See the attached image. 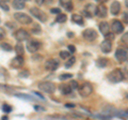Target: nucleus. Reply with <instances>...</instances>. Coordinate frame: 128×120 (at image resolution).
<instances>
[{"label": "nucleus", "instance_id": "f257e3e1", "mask_svg": "<svg viewBox=\"0 0 128 120\" xmlns=\"http://www.w3.org/2000/svg\"><path fill=\"white\" fill-rule=\"evenodd\" d=\"M108 81L110 83H113V84H118L120 82H122L124 79V73L122 72V70L120 69H115L113 71H111L109 74H108Z\"/></svg>", "mask_w": 128, "mask_h": 120}, {"label": "nucleus", "instance_id": "f03ea898", "mask_svg": "<svg viewBox=\"0 0 128 120\" xmlns=\"http://www.w3.org/2000/svg\"><path fill=\"white\" fill-rule=\"evenodd\" d=\"M38 87L40 90H42L43 92H46V93H54L56 91V88H57L54 84L51 82H41L38 83Z\"/></svg>", "mask_w": 128, "mask_h": 120}, {"label": "nucleus", "instance_id": "7ed1b4c3", "mask_svg": "<svg viewBox=\"0 0 128 120\" xmlns=\"http://www.w3.org/2000/svg\"><path fill=\"white\" fill-rule=\"evenodd\" d=\"M93 92V86L89 82H84L81 84V86H79V94L81 97H89L90 94Z\"/></svg>", "mask_w": 128, "mask_h": 120}, {"label": "nucleus", "instance_id": "20e7f679", "mask_svg": "<svg viewBox=\"0 0 128 120\" xmlns=\"http://www.w3.org/2000/svg\"><path fill=\"white\" fill-rule=\"evenodd\" d=\"M13 16L16 21L22 24V25H29V24L32 23V18L28 14L22 13V12H16V13H14Z\"/></svg>", "mask_w": 128, "mask_h": 120}, {"label": "nucleus", "instance_id": "39448f33", "mask_svg": "<svg viewBox=\"0 0 128 120\" xmlns=\"http://www.w3.org/2000/svg\"><path fill=\"white\" fill-rule=\"evenodd\" d=\"M98 37V33L97 31L92 29V28H88V29H84L82 32V38L86 40L88 42H93L95 41Z\"/></svg>", "mask_w": 128, "mask_h": 120}, {"label": "nucleus", "instance_id": "423d86ee", "mask_svg": "<svg viewBox=\"0 0 128 120\" xmlns=\"http://www.w3.org/2000/svg\"><path fill=\"white\" fill-rule=\"evenodd\" d=\"M115 59L118 62H124L128 59V48L127 47H118L115 50Z\"/></svg>", "mask_w": 128, "mask_h": 120}, {"label": "nucleus", "instance_id": "0eeeda50", "mask_svg": "<svg viewBox=\"0 0 128 120\" xmlns=\"http://www.w3.org/2000/svg\"><path fill=\"white\" fill-rule=\"evenodd\" d=\"M30 13H31V15H33L35 18H38L40 22H42V23L46 22L47 15L44 13L42 10H40L38 8H31V9H30Z\"/></svg>", "mask_w": 128, "mask_h": 120}, {"label": "nucleus", "instance_id": "6e6552de", "mask_svg": "<svg viewBox=\"0 0 128 120\" xmlns=\"http://www.w3.org/2000/svg\"><path fill=\"white\" fill-rule=\"evenodd\" d=\"M83 14L86 17H90V18L92 16H95V15H97V7L94 3H88L84 8V10H83Z\"/></svg>", "mask_w": 128, "mask_h": 120}, {"label": "nucleus", "instance_id": "1a4fd4ad", "mask_svg": "<svg viewBox=\"0 0 128 120\" xmlns=\"http://www.w3.org/2000/svg\"><path fill=\"white\" fill-rule=\"evenodd\" d=\"M14 37L19 43H20V42L26 41V40L29 39L30 38V33L25 29H18V30H16L14 32Z\"/></svg>", "mask_w": 128, "mask_h": 120}, {"label": "nucleus", "instance_id": "9d476101", "mask_svg": "<svg viewBox=\"0 0 128 120\" xmlns=\"http://www.w3.org/2000/svg\"><path fill=\"white\" fill-rule=\"evenodd\" d=\"M60 66V61L58 59H48L45 62V69L47 71H56Z\"/></svg>", "mask_w": 128, "mask_h": 120}, {"label": "nucleus", "instance_id": "9b49d317", "mask_svg": "<svg viewBox=\"0 0 128 120\" xmlns=\"http://www.w3.org/2000/svg\"><path fill=\"white\" fill-rule=\"evenodd\" d=\"M41 47V43L36 40H30L29 42L27 43V49L29 53H36Z\"/></svg>", "mask_w": 128, "mask_h": 120}, {"label": "nucleus", "instance_id": "f8f14e48", "mask_svg": "<svg viewBox=\"0 0 128 120\" xmlns=\"http://www.w3.org/2000/svg\"><path fill=\"white\" fill-rule=\"evenodd\" d=\"M110 28L112 30V33H114V34L115 33H122L124 31V26H123L122 22L118 21V19H115V21L112 22Z\"/></svg>", "mask_w": 128, "mask_h": 120}, {"label": "nucleus", "instance_id": "ddd939ff", "mask_svg": "<svg viewBox=\"0 0 128 120\" xmlns=\"http://www.w3.org/2000/svg\"><path fill=\"white\" fill-rule=\"evenodd\" d=\"M25 63V60H24L22 56H16L15 58L12 59L11 61V67L14 68V69H20Z\"/></svg>", "mask_w": 128, "mask_h": 120}, {"label": "nucleus", "instance_id": "4468645a", "mask_svg": "<svg viewBox=\"0 0 128 120\" xmlns=\"http://www.w3.org/2000/svg\"><path fill=\"white\" fill-rule=\"evenodd\" d=\"M100 49L104 54H109L112 50V43L110 41H107V40L102 41L100 43Z\"/></svg>", "mask_w": 128, "mask_h": 120}, {"label": "nucleus", "instance_id": "2eb2a0df", "mask_svg": "<svg viewBox=\"0 0 128 120\" xmlns=\"http://www.w3.org/2000/svg\"><path fill=\"white\" fill-rule=\"evenodd\" d=\"M108 14V10H107V7L104 5V3H100L98 5L97 7V16L100 17V18H105Z\"/></svg>", "mask_w": 128, "mask_h": 120}, {"label": "nucleus", "instance_id": "dca6fc26", "mask_svg": "<svg viewBox=\"0 0 128 120\" xmlns=\"http://www.w3.org/2000/svg\"><path fill=\"white\" fill-rule=\"evenodd\" d=\"M121 11V3L118 1H113L111 3V7H110V12L112 15H118Z\"/></svg>", "mask_w": 128, "mask_h": 120}, {"label": "nucleus", "instance_id": "f3484780", "mask_svg": "<svg viewBox=\"0 0 128 120\" xmlns=\"http://www.w3.org/2000/svg\"><path fill=\"white\" fill-rule=\"evenodd\" d=\"M98 28H99V31H100V33L106 35L109 33V30H110V27H109V24L107 22H100L98 25Z\"/></svg>", "mask_w": 128, "mask_h": 120}, {"label": "nucleus", "instance_id": "a211bd4d", "mask_svg": "<svg viewBox=\"0 0 128 120\" xmlns=\"http://www.w3.org/2000/svg\"><path fill=\"white\" fill-rule=\"evenodd\" d=\"M72 22L77 24V25H80V26H82L83 24H84V22H83V17L79 14H73L72 15Z\"/></svg>", "mask_w": 128, "mask_h": 120}, {"label": "nucleus", "instance_id": "6ab92c4d", "mask_svg": "<svg viewBox=\"0 0 128 120\" xmlns=\"http://www.w3.org/2000/svg\"><path fill=\"white\" fill-rule=\"evenodd\" d=\"M59 90L62 94L66 95V94H70L73 89H72L70 86H68V85H61V86H59Z\"/></svg>", "mask_w": 128, "mask_h": 120}, {"label": "nucleus", "instance_id": "aec40b11", "mask_svg": "<svg viewBox=\"0 0 128 120\" xmlns=\"http://www.w3.org/2000/svg\"><path fill=\"white\" fill-rule=\"evenodd\" d=\"M12 5H13V8L15 10H22L25 8L26 6V2L25 1H22V0H15V1L12 2Z\"/></svg>", "mask_w": 128, "mask_h": 120}, {"label": "nucleus", "instance_id": "412c9836", "mask_svg": "<svg viewBox=\"0 0 128 120\" xmlns=\"http://www.w3.org/2000/svg\"><path fill=\"white\" fill-rule=\"evenodd\" d=\"M60 5H61L64 9H65L66 11L70 12L72 10H73V2L70 1V0H66V1H60Z\"/></svg>", "mask_w": 128, "mask_h": 120}, {"label": "nucleus", "instance_id": "4be33fe9", "mask_svg": "<svg viewBox=\"0 0 128 120\" xmlns=\"http://www.w3.org/2000/svg\"><path fill=\"white\" fill-rule=\"evenodd\" d=\"M14 95L17 97V98H20L22 100H26V101H36L35 98L31 97V95H29V94H26V93H15Z\"/></svg>", "mask_w": 128, "mask_h": 120}, {"label": "nucleus", "instance_id": "5701e85b", "mask_svg": "<svg viewBox=\"0 0 128 120\" xmlns=\"http://www.w3.org/2000/svg\"><path fill=\"white\" fill-rule=\"evenodd\" d=\"M108 65V59L107 58H98L96 60V66L98 68H105Z\"/></svg>", "mask_w": 128, "mask_h": 120}, {"label": "nucleus", "instance_id": "b1692460", "mask_svg": "<svg viewBox=\"0 0 128 120\" xmlns=\"http://www.w3.org/2000/svg\"><path fill=\"white\" fill-rule=\"evenodd\" d=\"M15 51H16V54H17V56H22V55H24V46H22V43L16 44V46H15Z\"/></svg>", "mask_w": 128, "mask_h": 120}, {"label": "nucleus", "instance_id": "393cba45", "mask_svg": "<svg viewBox=\"0 0 128 120\" xmlns=\"http://www.w3.org/2000/svg\"><path fill=\"white\" fill-rule=\"evenodd\" d=\"M60 58L63 59V60L70 59V53L68 50H61L60 51Z\"/></svg>", "mask_w": 128, "mask_h": 120}, {"label": "nucleus", "instance_id": "a878e982", "mask_svg": "<svg viewBox=\"0 0 128 120\" xmlns=\"http://www.w3.org/2000/svg\"><path fill=\"white\" fill-rule=\"evenodd\" d=\"M66 15L65 14H59L57 17H56V22L59 23V24H63V23H65L66 22Z\"/></svg>", "mask_w": 128, "mask_h": 120}, {"label": "nucleus", "instance_id": "bb28decb", "mask_svg": "<svg viewBox=\"0 0 128 120\" xmlns=\"http://www.w3.org/2000/svg\"><path fill=\"white\" fill-rule=\"evenodd\" d=\"M30 75V72L28 70H22L20 72L18 73V77L19 78H28Z\"/></svg>", "mask_w": 128, "mask_h": 120}, {"label": "nucleus", "instance_id": "cd10ccee", "mask_svg": "<svg viewBox=\"0 0 128 120\" xmlns=\"http://www.w3.org/2000/svg\"><path fill=\"white\" fill-rule=\"evenodd\" d=\"M0 47H1V49H3L4 51H11L13 49L11 46V44H9V43H1L0 44Z\"/></svg>", "mask_w": 128, "mask_h": 120}, {"label": "nucleus", "instance_id": "c85d7f7f", "mask_svg": "<svg viewBox=\"0 0 128 120\" xmlns=\"http://www.w3.org/2000/svg\"><path fill=\"white\" fill-rule=\"evenodd\" d=\"M75 62H76V58L73 56V57H70V58L68 59V61L65 62V67H66V68H70L73 65H75Z\"/></svg>", "mask_w": 128, "mask_h": 120}, {"label": "nucleus", "instance_id": "c756f323", "mask_svg": "<svg viewBox=\"0 0 128 120\" xmlns=\"http://www.w3.org/2000/svg\"><path fill=\"white\" fill-rule=\"evenodd\" d=\"M73 77V75L70 73H64V74H61L59 76V79L60 81H65V79H68V78H72Z\"/></svg>", "mask_w": 128, "mask_h": 120}, {"label": "nucleus", "instance_id": "7c9ffc66", "mask_svg": "<svg viewBox=\"0 0 128 120\" xmlns=\"http://www.w3.org/2000/svg\"><path fill=\"white\" fill-rule=\"evenodd\" d=\"M0 8H1L3 11H6V12H9L10 11L9 6H8V3L4 2V1H0Z\"/></svg>", "mask_w": 128, "mask_h": 120}, {"label": "nucleus", "instance_id": "2f4dec72", "mask_svg": "<svg viewBox=\"0 0 128 120\" xmlns=\"http://www.w3.org/2000/svg\"><path fill=\"white\" fill-rule=\"evenodd\" d=\"M121 41L125 44V45H127L128 46V31L127 32H125L123 35H122V39H121Z\"/></svg>", "mask_w": 128, "mask_h": 120}, {"label": "nucleus", "instance_id": "473e14b6", "mask_svg": "<svg viewBox=\"0 0 128 120\" xmlns=\"http://www.w3.org/2000/svg\"><path fill=\"white\" fill-rule=\"evenodd\" d=\"M2 109H3V111H4L6 114H9V113H11L12 107L10 105H8V104H4V105L2 106Z\"/></svg>", "mask_w": 128, "mask_h": 120}, {"label": "nucleus", "instance_id": "72a5a7b5", "mask_svg": "<svg viewBox=\"0 0 128 120\" xmlns=\"http://www.w3.org/2000/svg\"><path fill=\"white\" fill-rule=\"evenodd\" d=\"M105 38H106V40H107V41H110V42H111L112 40L114 39V33L109 32L108 34H106V35H105Z\"/></svg>", "mask_w": 128, "mask_h": 120}, {"label": "nucleus", "instance_id": "f704fd0d", "mask_svg": "<svg viewBox=\"0 0 128 120\" xmlns=\"http://www.w3.org/2000/svg\"><path fill=\"white\" fill-rule=\"evenodd\" d=\"M122 19L125 24H128V12H124L122 15Z\"/></svg>", "mask_w": 128, "mask_h": 120}, {"label": "nucleus", "instance_id": "c9c22d12", "mask_svg": "<svg viewBox=\"0 0 128 120\" xmlns=\"http://www.w3.org/2000/svg\"><path fill=\"white\" fill-rule=\"evenodd\" d=\"M70 88L72 89H77V88H79V85H78V83L76 82V81H72L70 82Z\"/></svg>", "mask_w": 128, "mask_h": 120}, {"label": "nucleus", "instance_id": "e433bc0d", "mask_svg": "<svg viewBox=\"0 0 128 120\" xmlns=\"http://www.w3.org/2000/svg\"><path fill=\"white\" fill-rule=\"evenodd\" d=\"M50 13H52V14H61V10L59 9V8H52V9L50 10Z\"/></svg>", "mask_w": 128, "mask_h": 120}, {"label": "nucleus", "instance_id": "4c0bfd02", "mask_svg": "<svg viewBox=\"0 0 128 120\" xmlns=\"http://www.w3.org/2000/svg\"><path fill=\"white\" fill-rule=\"evenodd\" d=\"M32 32H34V33L41 32V27L40 26H34L33 28H32Z\"/></svg>", "mask_w": 128, "mask_h": 120}, {"label": "nucleus", "instance_id": "58836bf2", "mask_svg": "<svg viewBox=\"0 0 128 120\" xmlns=\"http://www.w3.org/2000/svg\"><path fill=\"white\" fill-rule=\"evenodd\" d=\"M4 37H6V31H4V29H3V28L0 27V40L4 39Z\"/></svg>", "mask_w": 128, "mask_h": 120}, {"label": "nucleus", "instance_id": "ea45409f", "mask_svg": "<svg viewBox=\"0 0 128 120\" xmlns=\"http://www.w3.org/2000/svg\"><path fill=\"white\" fill-rule=\"evenodd\" d=\"M34 109L36 110V111H45V108L42 106H40V105H35L34 106Z\"/></svg>", "mask_w": 128, "mask_h": 120}, {"label": "nucleus", "instance_id": "a19ab883", "mask_svg": "<svg viewBox=\"0 0 128 120\" xmlns=\"http://www.w3.org/2000/svg\"><path fill=\"white\" fill-rule=\"evenodd\" d=\"M68 51H70V54L76 53V47L74 45H68Z\"/></svg>", "mask_w": 128, "mask_h": 120}, {"label": "nucleus", "instance_id": "79ce46f5", "mask_svg": "<svg viewBox=\"0 0 128 120\" xmlns=\"http://www.w3.org/2000/svg\"><path fill=\"white\" fill-rule=\"evenodd\" d=\"M33 94H35V95H38V97L40 99H41V100H43V101H45V98H44V97H43V95H42L41 93H38V91H33Z\"/></svg>", "mask_w": 128, "mask_h": 120}, {"label": "nucleus", "instance_id": "37998d69", "mask_svg": "<svg viewBox=\"0 0 128 120\" xmlns=\"http://www.w3.org/2000/svg\"><path fill=\"white\" fill-rule=\"evenodd\" d=\"M124 71L126 72V73L128 74V61H126V63H125V66H124Z\"/></svg>", "mask_w": 128, "mask_h": 120}, {"label": "nucleus", "instance_id": "c03bdc74", "mask_svg": "<svg viewBox=\"0 0 128 120\" xmlns=\"http://www.w3.org/2000/svg\"><path fill=\"white\" fill-rule=\"evenodd\" d=\"M65 106L66 107H68V108H70V107H75V104H73V103H67V104H65Z\"/></svg>", "mask_w": 128, "mask_h": 120}, {"label": "nucleus", "instance_id": "a18cd8bd", "mask_svg": "<svg viewBox=\"0 0 128 120\" xmlns=\"http://www.w3.org/2000/svg\"><path fill=\"white\" fill-rule=\"evenodd\" d=\"M73 37H74V32H67V38L72 39Z\"/></svg>", "mask_w": 128, "mask_h": 120}, {"label": "nucleus", "instance_id": "49530a36", "mask_svg": "<svg viewBox=\"0 0 128 120\" xmlns=\"http://www.w3.org/2000/svg\"><path fill=\"white\" fill-rule=\"evenodd\" d=\"M124 118H128V109L124 110Z\"/></svg>", "mask_w": 128, "mask_h": 120}, {"label": "nucleus", "instance_id": "de8ad7c7", "mask_svg": "<svg viewBox=\"0 0 128 120\" xmlns=\"http://www.w3.org/2000/svg\"><path fill=\"white\" fill-rule=\"evenodd\" d=\"M6 25H8V26H10V28H14V25L13 24H11V23H6Z\"/></svg>", "mask_w": 128, "mask_h": 120}, {"label": "nucleus", "instance_id": "09e8293b", "mask_svg": "<svg viewBox=\"0 0 128 120\" xmlns=\"http://www.w3.org/2000/svg\"><path fill=\"white\" fill-rule=\"evenodd\" d=\"M1 120H9V117H8V116H3L1 118Z\"/></svg>", "mask_w": 128, "mask_h": 120}, {"label": "nucleus", "instance_id": "8fccbe9b", "mask_svg": "<svg viewBox=\"0 0 128 120\" xmlns=\"http://www.w3.org/2000/svg\"><path fill=\"white\" fill-rule=\"evenodd\" d=\"M36 3H38V6H41V5H43V3H44V2L42 1V0H40V1H36Z\"/></svg>", "mask_w": 128, "mask_h": 120}, {"label": "nucleus", "instance_id": "3c124183", "mask_svg": "<svg viewBox=\"0 0 128 120\" xmlns=\"http://www.w3.org/2000/svg\"><path fill=\"white\" fill-rule=\"evenodd\" d=\"M125 6L128 8V0H127V1H125Z\"/></svg>", "mask_w": 128, "mask_h": 120}]
</instances>
